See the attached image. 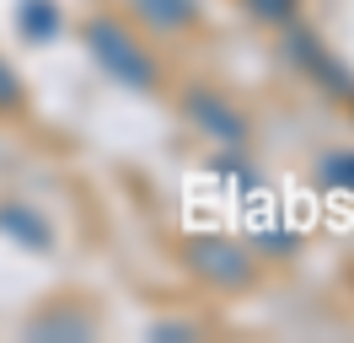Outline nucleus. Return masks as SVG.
<instances>
[{"label":"nucleus","mask_w":354,"mask_h":343,"mask_svg":"<svg viewBox=\"0 0 354 343\" xmlns=\"http://www.w3.org/2000/svg\"><path fill=\"white\" fill-rule=\"evenodd\" d=\"M81 38H86V54L97 59V70H102L108 81H118L124 91H145V97H156V91L167 86V64H161V54L140 38V27H134L129 17L97 11V17H86Z\"/></svg>","instance_id":"obj_1"},{"label":"nucleus","mask_w":354,"mask_h":343,"mask_svg":"<svg viewBox=\"0 0 354 343\" xmlns=\"http://www.w3.org/2000/svg\"><path fill=\"white\" fill-rule=\"evenodd\" d=\"M177 257H183V268L199 279V284L221 290V295L247 290V284L258 279V252H252V247H242V241H231V236H221V231L183 236Z\"/></svg>","instance_id":"obj_2"},{"label":"nucleus","mask_w":354,"mask_h":343,"mask_svg":"<svg viewBox=\"0 0 354 343\" xmlns=\"http://www.w3.org/2000/svg\"><path fill=\"white\" fill-rule=\"evenodd\" d=\"M177 107H183V118L199 129L204 140H215L221 150H242L247 140H252V118L225 97L221 86H209V81L183 86V91H177Z\"/></svg>","instance_id":"obj_3"},{"label":"nucleus","mask_w":354,"mask_h":343,"mask_svg":"<svg viewBox=\"0 0 354 343\" xmlns=\"http://www.w3.org/2000/svg\"><path fill=\"white\" fill-rule=\"evenodd\" d=\"M285 54H290V64H295L311 86H322V91H333V97H349V91H354V70L338 59L311 27L290 21V27H285Z\"/></svg>","instance_id":"obj_4"},{"label":"nucleus","mask_w":354,"mask_h":343,"mask_svg":"<svg viewBox=\"0 0 354 343\" xmlns=\"http://www.w3.org/2000/svg\"><path fill=\"white\" fill-rule=\"evenodd\" d=\"M134 21L161 38H188L204 27V0H129Z\"/></svg>","instance_id":"obj_5"},{"label":"nucleus","mask_w":354,"mask_h":343,"mask_svg":"<svg viewBox=\"0 0 354 343\" xmlns=\"http://www.w3.org/2000/svg\"><path fill=\"white\" fill-rule=\"evenodd\" d=\"M0 236L17 241L22 252H54V225L44 210H32L22 198H0Z\"/></svg>","instance_id":"obj_6"},{"label":"nucleus","mask_w":354,"mask_h":343,"mask_svg":"<svg viewBox=\"0 0 354 343\" xmlns=\"http://www.w3.org/2000/svg\"><path fill=\"white\" fill-rule=\"evenodd\" d=\"M17 27H22L27 43H48L59 33V6L54 0H22L17 6Z\"/></svg>","instance_id":"obj_7"},{"label":"nucleus","mask_w":354,"mask_h":343,"mask_svg":"<svg viewBox=\"0 0 354 343\" xmlns=\"http://www.w3.org/2000/svg\"><path fill=\"white\" fill-rule=\"evenodd\" d=\"M242 11L258 21V27H279V33H285L290 21H301L306 0H242Z\"/></svg>","instance_id":"obj_8"},{"label":"nucleus","mask_w":354,"mask_h":343,"mask_svg":"<svg viewBox=\"0 0 354 343\" xmlns=\"http://www.w3.org/2000/svg\"><path fill=\"white\" fill-rule=\"evenodd\" d=\"M27 107V81H22V70L0 54V118H17Z\"/></svg>","instance_id":"obj_9"},{"label":"nucleus","mask_w":354,"mask_h":343,"mask_svg":"<svg viewBox=\"0 0 354 343\" xmlns=\"http://www.w3.org/2000/svg\"><path fill=\"white\" fill-rule=\"evenodd\" d=\"M317 177H322L328 188H338V193H354V150H328Z\"/></svg>","instance_id":"obj_10"},{"label":"nucleus","mask_w":354,"mask_h":343,"mask_svg":"<svg viewBox=\"0 0 354 343\" xmlns=\"http://www.w3.org/2000/svg\"><path fill=\"white\" fill-rule=\"evenodd\" d=\"M252 247H258V252H268V257H290L295 252V247H301V236L295 231H258V241H252Z\"/></svg>","instance_id":"obj_11"},{"label":"nucleus","mask_w":354,"mask_h":343,"mask_svg":"<svg viewBox=\"0 0 354 343\" xmlns=\"http://www.w3.org/2000/svg\"><path fill=\"white\" fill-rule=\"evenodd\" d=\"M344 102H349V113H354V91H349V97H344Z\"/></svg>","instance_id":"obj_12"}]
</instances>
